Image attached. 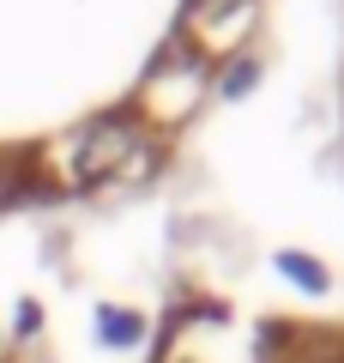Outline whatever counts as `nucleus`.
Returning a JSON list of instances; mask_svg holds the SVG:
<instances>
[{
  "label": "nucleus",
  "instance_id": "1",
  "mask_svg": "<svg viewBox=\"0 0 344 363\" xmlns=\"http://www.w3.org/2000/svg\"><path fill=\"white\" fill-rule=\"evenodd\" d=\"M200 91H205V67L188 61V55H169V61L151 73V85H145V104H151L164 121H181L193 104H200Z\"/></svg>",
  "mask_w": 344,
  "mask_h": 363
},
{
  "label": "nucleus",
  "instance_id": "2",
  "mask_svg": "<svg viewBox=\"0 0 344 363\" xmlns=\"http://www.w3.org/2000/svg\"><path fill=\"white\" fill-rule=\"evenodd\" d=\"M133 152H139V133H133L127 121H97V128L79 140V176H85V182L115 176Z\"/></svg>",
  "mask_w": 344,
  "mask_h": 363
},
{
  "label": "nucleus",
  "instance_id": "3",
  "mask_svg": "<svg viewBox=\"0 0 344 363\" xmlns=\"http://www.w3.org/2000/svg\"><path fill=\"white\" fill-rule=\"evenodd\" d=\"M284 267H290L296 279H308V285H320V267H314V260H296V255H284Z\"/></svg>",
  "mask_w": 344,
  "mask_h": 363
},
{
  "label": "nucleus",
  "instance_id": "4",
  "mask_svg": "<svg viewBox=\"0 0 344 363\" xmlns=\"http://www.w3.org/2000/svg\"><path fill=\"white\" fill-rule=\"evenodd\" d=\"M13 200V169H0V206Z\"/></svg>",
  "mask_w": 344,
  "mask_h": 363
}]
</instances>
